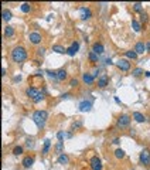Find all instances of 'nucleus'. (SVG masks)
Wrapping results in <instances>:
<instances>
[{"instance_id":"nucleus-1","label":"nucleus","mask_w":150,"mask_h":170,"mask_svg":"<svg viewBox=\"0 0 150 170\" xmlns=\"http://www.w3.org/2000/svg\"><path fill=\"white\" fill-rule=\"evenodd\" d=\"M11 60H13L14 62H17V64L24 62V61L27 60V51H26V48L21 47V45L14 47V48L11 50Z\"/></svg>"},{"instance_id":"nucleus-2","label":"nucleus","mask_w":150,"mask_h":170,"mask_svg":"<svg viewBox=\"0 0 150 170\" xmlns=\"http://www.w3.org/2000/svg\"><path fill=\"white\" fill-rule=\"evenodd\" d=\"M47 118H48L47 111H36V112L33 114V122L37 125L38 129H42V127L45 126Z\"/></svg>"},{"instance_id":"nucleus-3","label":"nucleus","mask_w":150,"mask_h":170,"mask_svg":"<svg viewBox=\"0 0 150 170\" xmlns=\"http://www.w3.org/2000/svg\"><path fill=\"white\" fill-rule=\"evenodd\" d=\"M92 102H94V98L81 101V102L78 104V111H79V112H89L91 108H92Z\"/></svg>"},{"instance_id":"nucleus-4","label":"nucleus","mask_w":150,"mask_h":170,"mask_svg":"<svg viewBox=\"0 0 150 170\" xmlns=\"http://www.w3.org/2000/svg\"><path fill=\"white\" fill-rule=\"evenodd\" d=\"M115 64H116V67H117L120 71H129V70H130V65H132L127 58H119Z\"/></svg>"},{"instance_id":"nucleus-5","label":"nucleus","mask_w":150,"mask_h":170,"mask_svg":"<svg viewBox=\"0 0 150 170\" xmlns=\"http://www.w3.org/2000/svg\"><path fill=\"white\" fill-rule=\"evenodd\" d=\"M139 160L143 166H150V152L147 149H143L139 155Z\"/></svg>"},{"instance_id":"nucleus-6","label":"nucleus","mask_w":150,"mask_h":170,"mask_svg":"<svg viewBox=\"0 0 150 170\" xmlns=\"http://www.w3.org/2000/svg\"><path fill=\"white\" fill-rule=\"evenodd\" d=\"M129 124H130V116L126 115V114H123V115H120L117 118V124L116 125L119 127H126V126H129Z\"/></svg>"},{"instance_id":"nucleus-7","label":"nucleus","mask_w":150,"mask_h":170,"mask_svg":"<svg viewBox=\"0 0 150 170\" xmlns=\"http://www.w3.org/2000/svg\"><path fill=\"white\" fill-rule=\"evenodd\" d=\"M89 165H91L92 170H102V162L98 156H92L91 160H89Z\"/></svg>"},{"instance_id":"nucleus-8","label":"nucleus","mask_w":150,"mask_h":170,"mask_svg":"<svg viewBox=\"0 0 150 170\" xmlns=\"http://www.w3.org/2000/svg\"><path fill=\"white\" fill-rule=\"evenodd\" d=\"M79 16H81L82 20H89V19L92 17V11H91V9H88V7H81V9H79Z\"/></svg>"},{"instance_id":"nucleus-9","label":"nucleus","mask_w":150,"mask_h":170,"mask_svg":"<svg viewBox=\"0 0 150 170\" xmlns=\"http://www.w3.org/2000/svg\"><path fill=\"white\" fill-rule=\"evenodd\" d=\"M38 94H40V91H38L37 88H34V86H29V88L26 89V95H27L30 99H33V101L38 96Z\"/></svg>"},{"instance_id":"nucleus-10","label":"nucleus","mask_w":150,"mask_h":170,"mask_svg":"<svg viewBox=\"0 0 150 170\" xmlns=\"http://www.w3.org/2000/svg\"><path fill=\"white\" fill-rule=\"evenodd\" d=\"M78 50H79V42L78 41H74L68 48H67V54L70 55V57H74L75 54L78 52Z\"/></svg>"},{"instance_id":"nucleus-11","label":"nucleus","mask_w":150,"mask_h":170,"mask_svg":"<svg viewBox=\"0 0 150 170\" xmlns=\"http://www.w3.org/2000/svg\"><path fill=\"white\" fill-rule=\"evenodd\" d=\"M92 51H94L95 54H98V55H102V54L105 52V47H104L102 42H95V44L92 45Z\"/></svg>"},{"instance_id":"nucleus-12","label":"nucleus","mask_w":150,"mask_h":170,"mask_svg":"<svg viewBox=\"0 0 150 170\" xmlns=\"http://www.w3.org/2000/svg\"><path fill=\"white\" fill-rule=\"evenodd\" d=\"M29 40L33 42V44H40V42H41V40H42V37H41V34H40V33L33 31V33H30V36H29Z\"/></svg>"},{"instance_id":"nucleus-13","label":"nucleus","mask_w":150,"mask_h":170,"mask_svg":"<svg viewBox=\"0 0 150 170\" xmlns=\"http://www.w3.org/2000/svg\"><path fill=\"white\" fill-rule=\"evenodd\" d=\"M82 81L86 85H92L94 81H95V78H94V75L91 72H85V74H82Z\"/></svg>"},{"instance_id":"nucleus-14","label":"nucleus","mask_w":150,"mask_h":170,"mask_svg":"<svg viewBox=\"0 0 150 170\" xmlns=\"http://www.w3.org/2000/svg\"><path fill=\"white\" fill-rule=\"evenodd\" d=\"M133 50L137 52V55H139V54H143V52L146 51V42H142V41L136 42V45H135Z\"/></svg>"},{"instance_id":"nucleus-15","label":"nucleus","mask_w":150,"mask_h":170,"mask_svg":"<svg viewBox=\"0 0 150 170\" xmlns=\"http://www.w3.org/2000/svg\"><path fill=\"white\" fill-rule=\"evenodd\" d=\"M132 118H133L137 124H143V122H146V116H145L143 114H140V112H133Z\"/></svg>"},{"instance_id":"nucleus-16","label":"nucleus","mask_w":150,"mask_h":170,"mask_svg":"<svg viewBox=\"0 0 150 170\" xmlns=\"http://www.w3.org/2000/svg\"><path fill=\"white\" fill-rule=\"evenodd\" d=\"M21 165L26 167V169H29V167H31L33 165H34V157H31V156H26L24 159H23V162H21Z\"/></svg>"},{"instance_id":"nucleus-17","label":"nucleus","mask_w":150,"mask_h":170,"mask_svg":"<svg viewBox=\"0 0 150 170\" xmlns=\"http://www.w3.org/2000/svg\"><path fill=\"white\" fill-rule=\"evenodd\" d=\"M108 84H109V78L106 75H102V77L98 78V86L99 88H105Z\"/></svg>"},{"instance_id":"nucleus-18","label":"nucleus","mask_w":150,"mask_h":170,"mask_svg":"<svg viewBox=\"0 0 150 170\" xmlns=\"http://www.w3.org/2000/svg\"><path fill=\"white\" fill-rule=\"evenodd\" d=\"M67 71L64 70V68H61V70H58L57 71V78H58V81H64V80H67Z\"/></svg>"},{"instance_id":"nucleus-19","label":"nucleus","mask_w":150,"mask_h":170,"mask_svg":"<svg viewBox=\"0 0 150 170\" xmlns=\"http://www.w3.org/2000/svg\"><path fill=\"white\" fill-rule=\"evenodd\" d=\"M52 51H55V52H58V54H67V48H64V47L60 45V44L52 45Z\"/></svg>"},{"instance_id":"nucleus-20","label":"nucleus","mask_w":150,"mask_h":170,"mask_svg":"<svg viewBox=\"0 0 150 170\" xmlns=\"http://www.w3.org/2000/svg\"><path fill=\"white\" fill-rule=\"evenodd\" d=\"M125 55H126L129 60H136V58H137V52H136L135 50H127V51H125Z\"/></svg>"},{"instance_id":"nucleus-21","label":"nucleus","mask_w":150,"mask_h":170,"mask_svg":"<svg viewBox=\"0 0 150 170\" xmlns=\"http://www.w3.org/2000/svg\"><path fill=\"white\" fill-rule=\"evenodd\" d=\"M1 17H3V20H4V21H10V20H11V11L4 9V10L1 11Z\"/></svg>"},{"instance_id":"nucleus-22","label":"nucleus","mask_w":150,"mask_h":170,"mask_svg":"<svg viewBox=\"0 0 150 170\" xmlns=\"http://www.w3.org/2000/svg\"><path fill=\"white\" fill-rule=\"evenodd\" d=\"M50 147H51V140H50V139H45V140H44V147H42V155H44V156L48 153Z\"/></svg>"},{"instance_id":"nucleus-23","label":"nucleus","mask_w":150,"mask_h":170,"mask_svg":"<svg viewBox=\"0 0 150 170\" xmlns=\"http://www.w3.org/2000/svg\"><path fill=\"white\" fill-rule=\"evenodd\" d=\"M68 162H70V157H68L67 155L62 153V155L58 156V163H60V165H68Z\"/></svg>"},{"instance_id":"nucleus-24","label":"nucleus","mask_w":150,"mask_h":170,"mask_svg":"<svg viewBox=\"0 0 150 170\" xmlns=\"http://www.w3.org/2000/svg\"><path fill=\"white\" fill-rule=\"evenodd\" d=\"M132 29H133L136 33H139V31L142 30V24H140L137 20H135V19H133V20H132Z\"/></svg>"},{"instance_id":"nucleus-25","label":"nucleus","mask_w":150,"mask_h":170,"mask_svg":"<svg viewBox=\"0 0 150 170\" xmlns=\"http://www.w3.org/2000/svg\"><path fill=\"white\" fill-rule=\"evenodd\" d=\"M4 36H6V37H13V36H14V29H13L11 26H7V27L4 29Z\"/></svg>"},{"instance_id":"nucleus-26","label":"nucleus","mask_w":150,"mask_h":170,"mask_svg":"<svg viewBox=\"0 0 150 170\" xmlns=\"http://www.w3.org/2000/svg\"><path fill=\"white\" fill-rule=\"evenodd\" d=\"M88 58H89V61H91V62H98V61H99V55H98V54H95L94 51H91V52H89Z\"/></svg>"},{"instance_id":"nucleus-27","label":"nucleus","mask_w":150,"mask_h":170,"mask_svg":"<svg viewBox=\"0 0 150 170\" xmlns=\"http://www.w3.org/2000/svg\"><path fill=\"white\" fill-rule=\"evenodd\" d=\"M62 149H64V142H58L57 145H55V153L60 156V155H62Z\"/></svg>"},{"instance_id":"nucleus-28","label":"nucleus","mask_w":150,"mask_h":170,"mask_svg":"<svg viewBox=\"0 0 150 170\" xmlns=\"http://www.w3.org/2000/svg\"><path fill=\"white\" fill-rule=\"evenodd\" d=\"M115 157H116V159H123V157H125V150L120 149V147H117V149L115 150Z\"/></svg>"},{"instance_id":"nucleus-29","label":"nucleus","mask_w":150,"mask_h":170,"mask_svg":"<svg viewBox=\"0 0 150 170\" xmlns=\"http://www.w3.org/2000/svg\"><path fill=\"white\" fill-rule=\"evenodd\" d=\"M26 147L27 149H33L34 147V137H27L26 139Z\"/></svg>"},{"instance_id":"nucleus-30","label":"nucleus","mask_w":150,"mask_h":170,"mask_svg":"<svg viewBox=\"0 0 150 170\" xmlns=\"http://www.w3.org/2000/svg\"><path fill=\"white\" fill-rule=\"evenodd\" d=\"M142 74H145L143 68H135V70H132V75L133 77H140Z\"/></svg>"},{"instance_id":"nucleus-31","label":"nucleus","mask_w":150,"mask_h":170,"mask_svg":"<svg viewBox=\"0 0 150 170\" xmlns=\"http://www.w3.org/2000/svg\"><path fill=\"white\" fill-rule=\"evenodd\" d=\"M45 74L50 77V78H52V80H57L58 81V78H57V71H52V70H47L45 71Z\"/></svg>"},{"instance_id":"nucleus-32","label":"nucleus","mask_w":150,"mask_h":170,"mask_svg":"<svg viewBox=\"0 0 150 170\" xmlns=\"http://www.w3.org/2000/svg\"><path fill=\"white\" fill-rule=\"evenodd\" d=\"M65 137H67V133H65L64 130H60V132L57 133V139H58V142H64Z\"/></svg>"},{"instance_id":"nucleus-33","label":"nucleus","mask_w":150,"mask_h":170,"mask_svg":"<svg viewBox=\"0 0 150 170\" xmlns=\"http://www.w3.org/2000/svg\"><path fill=\"white\" fill-rule=\"evenodd\" d=\"M20 9H21V11H23V13H29V11L31 10V6H30L29 3H23Z\"/></svg>"},{"instance_id":"nucleus-34","label":"nucleus","mask_w":150,"mask_h":170,"mask_svg":"<svg viewBox=\"0 0 150 170\" xmlns=\"http://www.w3.org/2000/svg\"><path fill=\"white\" fill-rule=\"evenodd\" d=\"M133 10L136 11V13H143V9H142V3H135L133 4Z\"/></svg>"},{"instance_id":"nucleus-35","label":"nucleus","mask_w":150,"mask_h":170,"mask_svg":"<svg viewBox=\"0 0 150 170\" xmlns=\"http://www.w3.org/2000/svg\"><path fill=\"white\" fill-rule=\"evenodd\" d=\"M23 153V146H16L14 149H13V155L14 156H19V155H21Z\"/></svg>"},{"instance_id":"nucleus-36","label":"nucleus","mask_w":150,"mask_h":170,"mask_svg":"<svg viewBox=\"0 0 150 170\" xmlns=\"http://www.w3.org/2000/svg\"><path fill=\"white\" fill-rule=\"evenodd\" d=\"M147 20H149V16H147V13H146V11H143V13L140 14V21L145 24V23H147Z\"/></svg>"},{"instance_id":"nucleus-37","label":"nucleus","mask_w":150,"mask_h":170,"mask_svg":"<svg viewBox=\"0 0 150 170\" xmlns=\"http://www.w3.org/2000/svg\"><path fill=\"white\" fill-rule=\"evenodd\" d=\"M45 54V48L44 47H40V48H37V55L38 57H42Z\"/></svg>"},{"instance_id":"nucleus-38","label":"nucleus","mask_w":150,"mask_h":170,"mask_svg":"<svg viewBox=\"0 0 150 170\" xmlns=\"http://www.w3.org/2000/svg\"><path fill=\"white\" fill-rule=\"evenodd\" d=\"M82 126V122H81V121H78V122H74V124H72V129H79V127Z\"/></svg>"},{"instance_id":"nucleus-39","label":"nucleus","mask_w":150,"mask_h":170,"mask_svg":"<svg viewBox=\"0 0 150 170\" xmlns=\"http://www.w3.org/2000/svg\"><path fill=\"white\" fill-rule=\"evenodd\" d=\"M70 86H72V88L78 86V80H76V78H72V80L70 81Z\"/></svg>"},{"instance_id":"nucleus-40","label":"nucleus","mask_w":150,"mask_h":170,"mask_svg":"<svg viewBox=\"0 0 150 170\" xmlns=\"http://www.w3.org/2000/svg\"><path fill=\"white\" fill-rule=\"evenodd\" d=\"M42 99H44V94H42V92H40V94H38V96L36 98V99H34V102L37 104V102H40V101H42Z\"/></svg>"},{"instance_id":"nucleus-41","label":"nucleus","mask_w":150,"mask_h":170,"mask_svg":"<svg viewBox=\"0 0 150 170\" xmlns=\"http://www.w3.org/2000/svg\"><path fill=\"white\" fill-rule=\"evenodd\" d=\"M99 72H101V70H99V68H95V70L92 71V75H94V78H96V77L99 75Z\"/></svg>"},{"instance_id":"nucleus-42","label":"nucleus","mask_w":150,"mask_h":170,"mask_svg":"<svg viewBox=\"0 0 150 170\" xmlns=\"http://www.w3.org/2000/svg\"><path fill=\"white\" fill-rule=\"evenodd\" d=\"M104 61H105L104 64H106V65H112V64H113V62H112V60H111V58H105Z\"/></svg>"},{"instance_id":"nucleus-43","label":"nucleus","mask_w":150,"mask_h":170,"mask_svg":"<svg viewBox=\"0 0 150 170\" xmlns=\"http://www.w3.org/2000/svg\"><path fill=\"white\" fill-rule=\"evenodd\" d=\"M36 75H38V77H42V75H44V71H42V70H37V71H36Z\"/></svg>"},{"instance_id":"nucleus-44","label":"nucleus","mask_w":150,"mask_h":170,"mask_svg":"<svg viewBox=\"0 0 150 170\" xmlns=\"http://www.w3.org/2000/svg\"><path fill=\"white\" fill-rule=\"evenodd\" d=\"M68 98H70V94L68 92H65V94L61 95V99H68Z\"/></svg>"},{"instance_id":"nucleus-45","label":"nucleus","mask_w":150,"mask_h":170,"mask_svg":"<svg viewBox=\"0 0 150 170\" xmlns=\"http://www.w3.org/2000/svg\"><path fill=\"white\" fill-rule=\"evenodd\" d=\"M112 143H115V145H119V143H120V139H119V137H115V139L112 140Z\"/></svg>"},{"instance_id":"nucleus-46","label":"nucleus","mask_w":150,"mask_h":170,"mask_svg":"<svg viewBox=\"0 0 150 170\" xmlns=\"http://www.w3.org/2000/svg\"><path fill=\"white\" fill-rule=\"evenodd\" d=\"M146 51H147V52H150V41L146 42Z\"/></svg>"},{"instance_id":"nucleus-47","label":"nucleus","mask_w":150,"mask_h":170,"mask_svg":"<svg viewBox=\"0 0 150 170\" xmlns=\"http://www.w3.org/2000/svg\"><path fill=\"white\" fill-rule=\"evenodd\" d=\"M115 102H116V104H119V105H120V99H119V98H117V96H115Z\"/></svg>"},{"instance_id":"nucleus-48","label":"nucleus","mask_w":150,"mask_h":170,"mask_svg":"<svg viewBox=\"0 0 150 170\" xmlns=\"http://www.w3.org/2000/svg\"><path fill=\"white\" fill-rule=\"evenodd\" d=\"M1 75H3V77L6 75V68H1Z\"/></svg>"},{"instance_id":"nucleus-49","label":"nucleus","mask_w":150,"mask_h":170,"mask_svg":"<svg viewBox=\"0 0 150 170\" xmlns=\"http://www.w3.org/2000/svg\"><path fill=\"white\" fill-rule=\"evenodd\" d=\"M20 80H21V77H20V75H19V77H14V81H20Z\"/></svg>"},{"instance_id":"nucleus-50","label":"nucleus","mask_w":150,"mask_h":170,"mask_svg":"<svg viewBox=\"0 0 150 170\" xmlns=\"http://www.w3.org/2000/svg\"><path fill=\"white\" fill-rule=\"evenodd\" d=\"M145 75H146L147 78H150V71H147V72H145Z\"/></svg>"}]
</instances>
